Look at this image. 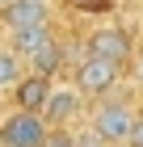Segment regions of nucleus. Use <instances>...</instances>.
Listing matches in <instances>:
<instances>
[{"label":"nucleus","mask_w":143,"mask_h":147,"mask_svg":"<svg viewBox=\"0 0 143 147\" xmlns=\"http://www.w3.org/2000/svg\"><path fill=\"white\" fill-rule=\"evenodd\" d=\"M84 122L93 126V130H97L110 147H126V143H131L135 122H139V113H135L131 101H114V97H105V101H97L93 109H88Z\"/></svg>","instance_id":"obj_1"},{"label":"nucleus","mask_w":143,"mask_h":147,"mask_svg":"<svg viewBox=\"0 0 143 147\" xmlns=\"http://www.w3.org/2000/svg\"><path fill=\"white\" fill-rule=\"evenodd\" d=\"M118 80H122L118 63H110V59H101V55H88V51L76 59V67H72V84L84 97H93V101H105L118 88Z\"/></svg>","instance_id":"obj_2"},{"label":"nucleus","mask_w":143,"mask_h":147,"mask_svg":"<svg viewBox=\"0 0 143 147\" xmlns=\"http://www.w3.org/2000/svg\"><path fill=\"white\" fill-rule=\"evenodd\" d=\"M51 126H46L42 113L30 109H9L0 118V147H42Z\"/></svg>","instance_id":"obj_3"},{"label":"nucleus","mask_w":143,"mask_h":147,"mask_svg":"<svg viewBox=\"0 0 143 147\" xmlns=\"http://www.w3.org/2000/svg\"><path fill=\"white\" fill-rule=\"evenodd\" d=\"M84 51L88 55H101V59H110V63H118V67H126L135 59V38L122 30V25H114V21H101V25H93L84 34Z\"/></svg>","instance_id":"obj_4"},{"label":"nucleus","mask_w":143,"mask_h":147,"mask_svg":"<svg viewBox=\"0 0 143 147\" xmlns=\"http://www.w3.org/2000/svg\"><path fill=\"white\" fill-rule=\"evenodd\" d=\"M88 97L67 80V84H59L55 80V88H51V97H46V109H42V118H46V126H72V122H80V118H88Z\"/></svg>","instance_id":"obj_5"},{"label":"nucleus","mask_w":143,"mask_h":147,"mask_svg":"<svg viewBox=\"0 0 143 147\" xmlns=\"http://www.w3.org/2000/svg\"><path fill=\"white\" fill-rule=\"evenodd\" d=\"M34 25H55V13L46 4H34V0H9V4H0V30L4 34L34 30Z\"/></svg>","instance_id":"obj_6"},{"label":"nucleus","mask_w":143,"mask_h":147,"mask_svg":"<svg viewBox=\"0 0 143 147\" xmlns=\"http://www.w3.org/2000/svg\"><path fill=\"white\" fill-rule=\"evenodd\" d=\"M9 46L17 51V55L25 59V63H38V59L51 51V46H59V30L55 25H34V30H17V34H9Z\"/></svg>","instance_id":"obj_7"},{"label":"nucleus","mask_w":143,"mask_h":147,"mask_svg":"<svg viewBox=\"0 0 143 147\" xmlns=\"http://www.w3.org/2000/svg\"><path fill=\"white\" fill-rule=\"evenodd\" d=\"M55 88V80L42 76V71H30V76L13 88V109H30V113H42L46 109V97Z\"/></svg>","instance_id":"obj_8"},{"label":"nucleus","mask_w":143,"mask_h":147,"mask_svg":"<svg viewBox=\"0 0 143 147\" xmlns=\"http://www.w3.org/2000/svg\"><path fill=\"white\" fill-rule=\"evenodd\" d=\"M25 76H30V63H25L9 42H0V92H13Z\"/></svg>","instance_id":"obj_9"},{"label":"nucleus","mask_w":143,"mask_h":147,"mask_svg":"<svg viewBox=\"0 0 143 147\" xmlns=\"http://www.w3.org/2000/svg\"><path fill=\"white\" fill-rule=\"evenodd\" d=\"M42 147H76V126H51Z\"/></svg>","instance_id":"obj_10"},{"label":"nucleus","mask_w":143,"mask_h":147,"mask_svg":"<svg viewBox=\"0 0 143 147\" xmlns=\"http://www.w3.org/2000/svg\"><path fill=\"white\" fill-rule=\"evenodd\" d=\"M63 4L76 13H110L114 9V0H63Z\"/></svg>","instance_id":"obj_11"},{"label":"nucleus","mask_w":143,"mask_h":147,"mask_svg":"<svg viewBox=\"0 0 143 147\" xmlns=\"http://www.w3.org/2000/svg\"><path fill=\"white\" fill-rule=\"evenodd\" d=\"M76 147H110V143H105V139L84 122V126H76Z\"/></svg>","instance_id":"obj_12"},{"label":"nucleus","mask_w":143,"mask_h":147,"mask_svg":"<svg viewBox=\"0 0 143 147\" xmlns=\"http://www.w3.org/2000/svg\"><path fill=\"white\" fill-rule=\"evenodd\" d=\"M126 147H143V113H139V122H135V130H131V143Z\"/></svg>","instance_id":"obj_13"},{"label":"nucleus","mask_w":143,"mask_h":147,"mask_svg":"<svg viewBox=\"0 0 143 147\" xmlns=\"http://www.w3.org/2000/svg\"><path fill=\"white\" fill-rule=\"evenodd\" d=\"M34 4H46V9H51V4H55V0H34Z\"/></svg>","instance_id":"obj_14"},{"label":"nucleus","mask_w":143,"mask_h":147,"mask_svg":"<svg viewBox=\"0 0 143 147\" xmlns=\"http://www.w3.org/2000/svg\"><path fill=\"white\" fill-rule=\"evenodd\" d=\"M139 21H143V4H139Z\"/></svg>","instance_id":"obj_15"},{"label":"nucleus","mask_w":143,"mask_h":147,"mask_svg":"<svg viewBox=\"0 0 143 147\" xmlns=\"http://www.w3.org/2000/svg\"><path fill=\"white\" fill-rule=\"evenodd\" d=\"M114 4H122V0H114Z\"/></svg>","instance_id":"obj_16"}]
</instances>
